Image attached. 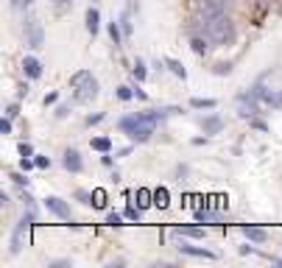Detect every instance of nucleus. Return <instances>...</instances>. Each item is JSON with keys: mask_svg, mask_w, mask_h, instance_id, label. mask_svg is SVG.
<instances>
[{"mask_svg": "<svg viewBox=\"0 0 282 268\" xmlns=\"http://www.w3.org/2000/svg\"><path fill=\"white\" fill-rule=\"evenodd\" d=\"M62 165H65V171H70V173H81V171H84L81 151H78V148H67L65 154H62Z\"/></svg>", "mask_w": 282, "mask_h": 268, "instance_id": "9d476101", "label": "nucleus"}, {"mask_svg": "<svg viewBox=\"0 0 282 268\" xmlns=\"http://www.w3.org/2000/svg\"><path fill=\"white\" fill-rule=\"evenodd\" d=\"M109 36H112V42L115 45H120V42H123V28H120V23H109Z\"/></svg>", "mask_w": 282, "mask_h": 268, "instance_id": "393cba45", "label": "nucleus"}, {"mask_svg": "<svg viewBox=\"0 0 282 268\" xmlns=\"http://www.w3.org/2000/svg\"><path fill=\"white\" fill-rule=\"evenodd\" d=\"M179 232L185 235V238H196V240H201V238H204V235H207L201 227H185V229H179Z\"/></svg>", "mask_w": 282, "mask_h": 268, "instance_id": "a878e982", "label": "nucleus"}, {"mask_svg": "<svg viewBox=\"0 0 282 268\" xmlns=\"http://www.w3.org/2000/svg\"><path fill=\"white\" fill-rule=\"evenodd\" d=\"M196 221H198V224H218V221H221V215L212 212V209H207V207H198L196 209Z\"/></svg>", "mask_w": 282, "mask_h": 268, "instance_id": "dca6fc26", "label": "nucleus"}, {"mask_svg": "<svg viewBox=\"0 0 282 268\" xmlns=\"http://www.w3.org/2000/svg\"><path fill=\"white\" fill-rule=\"evenodd\" d=\"M190 106H193V109H215L218 101H215V98H193Z\"/></svg>", "mask_w": 282, "mask_h": 268, "instance_id": "aec40b11", "label": "nucleus"}, {"mask_svg": "<svg viewBox=\"0 0 282 268\" xmlns=\"http://www.w3.org/2000/svg\"><path fill=\"white\" fill-rule=\"evenodd\" d=\"M162 62H165V67H168V70L174 73L176 78H182V81L187 78V70H185V65H182L179 59H171V56H168V59H162Z\"/></svg>", "mask_w": 282, "mask_h": 268, "instance_id": "f3484780", "label": "nucleus"}, {"mask_svg": "<svg viewBox=\"0 0 282 268\" xmlns=\"http://www.w3.org/2000/svg\"><path fill=\"white\" fill-rule=\"evenodd\" d=\"M9 179H12L17 187H28V176H23V173H12Z\"/></svg>", "mask_w": 282, "mask_h": 268, "instance_id": "473e14b6", "label": "nucleus"}, {"mask_svg": "<svg viewBox=\"0 0 282 268\" xmlns=\"http://www.w3.org/2000/svg\"><path fill=\"white\" fill-rule=\"evenodd\" d=\"M103 120V112H98V115H90V118H87V126H95V123H101Z\"/></svg>", "mask_w": 282, "mask_h": 268, "instance_id": "a19ab883", "label": "nucleus"}, {"mask_svg": "<svg viewBox=\"0 0 282 268\" xmlns=\"http://www.w3.org/2000/svg\"><path fill=\"white\" fill-rule=\"evenodd\" d=\"M268 106H282V92H274V95H271V101H268Z\"/></svg>", "mask_w": 282, "mask_h": 268, "instance_id": "58836bf2", "label": "nucleus"}, {"mask_svg": "<svg viewBox=\"0 0 282 268\" xmlns=\"http://www.w3.org/2000/svg\"><path fill=\"white\" fill-rule=\"evenodd\" d=\"M56 101H59V95H56V92H48V95H45V106H50V103H56Z\"/></svg>", "mask_w": 282, "mask_h": 268, "instance_id": "79ce46f5", "label": "nucleus"}, {"mask_svg": "<svg viewBox=\"0 0 282 268\" xmlns=\"http://www.w3.org/2000/svg\"><path fill=\"white\" fill-rule=\"evenodd\" d=\"M23 73H25V78H31V81L42 78V62L36 59V56H25L23 59Z\"/></svg>", "mask_w": 282, "mask_h": 268, "instance_id": "9b49d317", "label": "nucleus"}, {"mask_svg": "<svg viewBox=\"0 0 282 268\" xmlns=\"http://www.w3.org/2000/svg\"><path fill=\"white\" fill-rule=\"evenodd\" d=\"M168 109H145V112H132L126 118L118 120V129L126 134L132 143H148L151 134L156 131V126L162 123Z\"/></svg>", "mask_w": 282, "mask_h": 268, "instance_id": "f257e3e1", "label": "nucleus"}, {"mask_svg": "<svg viewBox=\"0 0 282 268\" xmlns=\"http://www.w3.org/2000/svg\"><path fill=\"white\" fill-rule=\"evenodd\" d=\"M20 156H34V148H31V143H20Z\"/></svg>", "mask_w": 282, "mask_h": 268, "instance_id": "e433bc0d", "label": "nucleus"}, {"mask_svg": "<svg viewBox=\"0 0 282 268\" xmlns=\"http://www.w3.org/2000/svg\"><path fill=\"white\" fill-rule=\"evenodd\" d=\"M174 240H176V249H179L182 254L198 257V260H215V254H212L210 249H198V246H190L185 238H182V232H174Z\"/></svg>", "mask_w": 282, "mask_h": 268, "instance_id": "6e6552de", "label": "nucleus"}, {"mask_svg": "<svg viewBox=\"0 0 282 268\" xmlns=\"http://www.w3.org/2000/svg\"><path fill=\"white\" fill-rule=\"evenodd\" d=\"M34 159H36V168H42V171L50 168V156H34Z\"/></svg>", "mask_w": 282, "mask_h": 268, "instance_id": "4c0bfd02", "label": "nucleus"}, {"mask_svg": "<svg viewBox=\"0 0 282 268\" xmlns=\"http://www.w3.org/2000/svg\"><path fill=\"white\" fill-rule=\"evenodd\" d=\"M34 6V0H12V9L14 12H28Z\"/></svg>", "mask_w": 282, "mask_h": 268, "instance_id": "c756f323", "label": "nucleus"}, {"mask_svg": "<svg viewBox=\"0 0 282 268\" xmlns=\"http://www.w3.org/2000/svg\"><path fill=\"white\" fill-rule=\"evenodd\" d=\"M190 48H193V53L204 56L207 50H210V39H207V34L204 36H193V39H190Z\"/></svg>", "mask_w": 282, "mask_h": 268, "instance_id": "6ab92c4d", "label": "nucleus"}, {"mask_svg": "<svg viewBox=\"0 0 282 268\" xmlns=\"http://www.w3.org/2000/svg\"><path fill=\"white\" fill-rule=\"evenodd\" d=\"M76 198L81 204H87V207H92V193H87V190H76Z\"/></svg>", "mask_w": 282, "mask_h": 268, "instance_id": "2f4dec72", "label": "nucleus"}, {"mask_svg": "<svg viewBox=\"0 0 282 268\" xmlns=\"http://www.w3.org/2000/svg\"><path fill=\"white\" fill-rule=\"evenodd\" d=\"M134 198H137V207L140 209L154 207V190H148V187H137V190H134Z\"/></svg>", "mask_w": 282, "mask_h": 268, "instance_id": "2eb2a0df", "label": "nucleus"}, {"mask_svg": "<svg viewBox=\"0 0 282 268\" xmlns=\"http://www.w3.org/2000/svg\"><path fill=\"white\" fill-rule=\"evenodd\" d=\"M0 131H3V134H12V118H9V115L0 120Z\"/></svg>", "mask_w": 282, "mask_h": 268, "instance_id": "72a5a7b5", "label": "nucleus"}, {"mask_svg": "<svg viewBox=\"0 0 282 268\" xmlns=\"http://www.w3.org/2000/svg\"><path fill=\"white\" fill-rule=\"evenodd\" d=\"M106 224H109L112 229H120V227H123V215L112 209V212H106Z\"/></svg>", "mask_w": 282, "mask_h": 268, "instance_id": "bb28decb", "label": "nucleus"}, {"mask_svg": "<svg viewBox=\"0 0 282 268\" xmlns=\"http://www.w3.org/2000/svg\"><path fill=\"white\" fill-rule=\"evenodd\" d=\"M67 115H70V106H67V103H59V106H56V118H67Z\"/></svg>", "mask_w": 282, "mask_h": 268, "instance_id": "c9c22d12", "label": "nucleus"}, {"mask_svg": "<svg viewBox=\"0 0 282 268\" xmlns=\"http://www.w3.org/2000/svg\"><path fill=\"white\" fill-rule=\"evenodd\" d=\"M36 224V215H34V209H28V212L23 215V218L17 221V227H14V232H12V254H20V249H23V238L28 235V229Z\"/></svg>", "mask_w": 282, "mask_h": 268, "instance_id": "20e7f679", "label": "nucleus"}, {"mask_svg": "<svg viewBox=\"0 0 282 268\" xmlns=\"http://www.w3.org/2000/svg\"><path fill=\"white\" fill-rule=\"evenodd\" d=\"M6 115H9V118H17V115H20V106H17V103H9V106H6Z\"/></svg>", "mask_w": 282, "mask_h": 268, "instance_id": "ea45409f", "label": "nucleus"}, {"mask_svg": "<svg viewBox=\"0 0 282 268\" xmlns=\"http://www.w3.org/2000/svg\"><path fill=\"white\" fill-rule=\"evenodd\" d=\"M252 126H254V129H260V131H265V123H263V120H254V118H252Z\"/></svg>", "mask_w": 282, "mask_h": 268, "instance_id": "a18cd8bd", "label": "nucleus"}, {"mask_svg": "<svg viewBox=\"0 0 282 268\" xmlns=\"http://www.w3.org/2000/svg\"><path fill=\"white\" fill-rule=\"evenodd\" d=\"M92 207H95V209L106 207V190H101V187H95V190H92Z\"/></svg>", "mask_w": 282, "mask_h": 268, "instance_id": "4be33fe9", "label": "nucleus"}, {"mask_svg": "<svg viewBox=\"0 0 282 268\" xmlns=\"http://www.w3.org/2000/svg\"><path fill=\"white\" fill-rule=\"evenodd\" d=\"M132 76L137 78V81H145V76H148V67H145V62H143V59H137V62H134Z\"/></svg>", "mask_w": 282, "mask_h": 268, "instance_id": "5701e85b", "label": "nucleus"}, {"mask_svg": "<svg viewBox=\"0 0 282 268\" xmlns=\"http://www.w3.org/2000/svg\"><path fill=\"white\" fill-rule=\"evenodd\" d=\"M20 201H23L25 204V207H34V198H31V193H25V190H20Z\"/></svg>", "mask_w": 282, "mask_h": 268, "instance_id": "f704fd0d", "label": "nucleus"}, {"mask_svg": "<svg viewBox=\"0 0 282 268\" xmlns=\"http://www.w3.org/2000/svg\"><path fill=\"white\" fill-rule=\"evenodd\" d=\"M118 98H120V101H132V98H134V87L120 84V87H118Z\"/></svg>", "mask_w": 282, "mask_h": 268, "instance_id": "c85d7f7f", "label": "nucleus"}, {"mask_svg": "<svg viewBox=\"0 0 282 268\" xmlns=\"http://www.w3.org/2000/svg\"><path fill=\"white\" fill-rule=\"evenodd\" d=\"M201 131H204V134H221L223 120L218 118V115H207V118H201Z\"/></svg>", "mask_w": 282, "mask_h": 268, "instance_id": "ddd939ff", "label": "nucleus"}, {"mask_svg": "<svg viewBox=\"0 0 282 268\" xmlns=\"http://www.w3.org/2000/svg\"><path fill=\"white\" fill-rule=\"evenodd\" d=\"M42 204H45V209H48V212H53V215H56V218L76 224V218H73V209H70V204H67L65 198H59V196H45V198H42Z\"/></svg>", "mask_w": 282, "mask_h": 268, "instance_id": "423d86ee", "label": "nucleus"}, {"mask_svg": "<svg viewBox=\"0 0 282 268\" xmlns=\"http://www.w3.org/2000/svg\"><path fill=\"white\" fill-rule=\"evenodd\" d=\"M168 204H171L168 187H156V190H154V207H156V209H165Z\"/></svg>", "mask_w": 282, "mask_h": 268, "instance_id": "a211bd4d", "label": "nucleus"}, {"mask_svg": "<svg viewBox=\"0 0 282 268\" xmlns=\"http://www.w3.org/2000/svg\"><path fill=\"white\" fill-rule=\"evenodd\" d=\"M140 212H143V209H140V207H134V204H129V207H126V212H123V215H126L129 221H140Z\"/></svg>", "mask_w": 282, "mask_h": 268, "instance_id": "7c9ffc66", "label": "nucleus"}, {"mask_svg": "<svg viewBox=\"0 0 282 268\" xmlns=\"http://www.w3.org/2000/svg\"><path fill=\"white\" fill-rule=\"evenodd\" d=\"M243 238H246L249 243H265V240H268V232H265L263 227H252V224H246V227H243Z\"/></svg>", "mask_w": 282, "mask_h": 268, "instance_id": "4468645a", "label": "nucleus"}, {"mask_svg": "<svg viewBox=\"0 0 282 268\" xmlns=\"http://www.w3.org/2000/svg\"><path fill=\"white\" fill-rule=\"evenodd\" d=\"M84 23H87L90 36H98V31H101V12H98L95 6H90V9H87V14H84Z\"/></svg>", "mask_w": 282, "mask_h": 268, "instance_id": "f8f14e48", "label": "nucleus"}, {"mask_svg": "<svg viewBox=\"0 0 282 268\" xmlns=\"http://www.w3.org/2000/svg\"><path fill=\"white\" fill-rule=\"evenodd\" d=\"M118 23H120V28H123V36H132V31H134V25H132V12H123Z\"/></svg>", "mask_w": 282, "mask_h": 268, "instance_id": "412c9836", "label": "nucleus"}, {"mask_svg": "<svg viewBox=\"0 0 282 268\" xmlns=\"http://www.w3.org/2000/svg\"><path fill=\"white\" fill-rule=\"evenodd\" d=\"M50 265H53V268H65V265H73V262L70 260H53Z\"/></svg>", "mask_w": 282, "mask_h": 268, "instance_id": "c03bdc74", "label": "nucleus"}, {"mask_svg": "<svg viewBox=\"0 0 282 268\" xmlns=\"http://www.w3.org/2000/svg\"><path fill=\"white\" fill-rule=\"evenodd\" d=\"M23 31H25V45H28V48L36 50V48H42L45 45V28L36 17H25Z\"/></svg>", "mask_w": 282, "mask_h": 268, "instance_id": "39448f33", "label": "nucleus"}, {"mask_svg": "<svg viewBox=\"0 0 282 268\" xmlns=\"http://www.w3.org/2000/svg\"><path fill=\"white\" fill-rule=\"evenodd\" d=\"M201 25H204V34L212 45H229V42L235 39V23L227 17V14L210 20V23H201Z\"/></svg>", "mask_w": 282, "mask_h": 268, "instance_id": "7ed1b4c3", "label": "nucleus"}, {"mask_svg": "<svg viewBox=\"0 0 282 268\" xmlns=\"http://www.w3.org/2000/svg\"><path fill=\"white\" fill-rule=\"evenodd\" d=\"M221 14H227V0H201L198 3V20L201 23H210Z\"/></svg>", "mask_w": 282, "mask_h": 268, "instance_id": "0eeeda50", "label": "nucleus"}, {"mask_svg": "<svg viewBox=\"0 0 282 268\" xmlns=\"http://www.w3.org/2000/svg\"><path fill=\"white\" fill-rule=\"evenodd\" d=\"M62 3H70V0H62Z\"/></svg>", "mask_w": 282, "mask_h": 268, "instance_id": "49530a36", "label": "nucleus"}, {"mask_svg": "<svg viewBox=\"0 0 282 268\" xmlns=\"http://www.w3.org/2000/svg\"><path fill=\"white\" fill-rule=\"evenodd\" d=\"M70 89L78 103H90L98 98V78L90 70H78L70 76Z\"/></svg>", "mask_w": 282, "mask_h": 268, "instance_id": "f03ea898", "label": "nucleus"}, {"mask_svg": "<svg viewBox=\"0 0 282 268\" xmlns=\"http://www.w3.org/2000/svg\"><path fill=\"white\" fill-rule=\"evenodd\" d=\"M212 73H215V76H229V73H232V62H218V65H212Z\"/></svg>", "mask_w": 282, "mask_h": 268, "instance_id": "cd10ccee", "label": "nucleus"}, {"mask_svg": "<svg viewBox=\"0 0 282 268\" xmlns=\"http://www.w3.org/2000/svg\"><path fill=\"white\" fill-rule=\"evenodd\" d=\"M185 176H187V165H179V168H176V179L185 182Z\"/></svg>", "mask_w": 282, "mask_h": 268, "instance_id": "37998d69", "label": "nucleus"}, {"mask_svg": "<svg viewBox=\"0 0 282 268\" xmlns=\"http://www.w3.org/2000/svg\"><path fill=\"white\" fill-rule=\"evenodd\" d=\"M257 106H260V101L252 95V92H240L238 95V118L252 120L254 115H257Z\"/></svg>", "mask_w": 282, "mask_h": 268, "instance_id": "1a4fd4ad", "label": "nucleus"}, {"mask_svg": "<svg viewBox=\"0 0 282 268\" xmlns=\"http://www.w3.org/2000/svg\"><path fill=\"white\" fill-rule=\"evenodd\" d=\"M92 148L101 151V154H109V151H112V140L109 137H95L92 140Z\"/></svg>", "mask_w": 282, "mask_h": 268, "instance_id": "b1692460", "label": "nucleus"}]
</instances>
